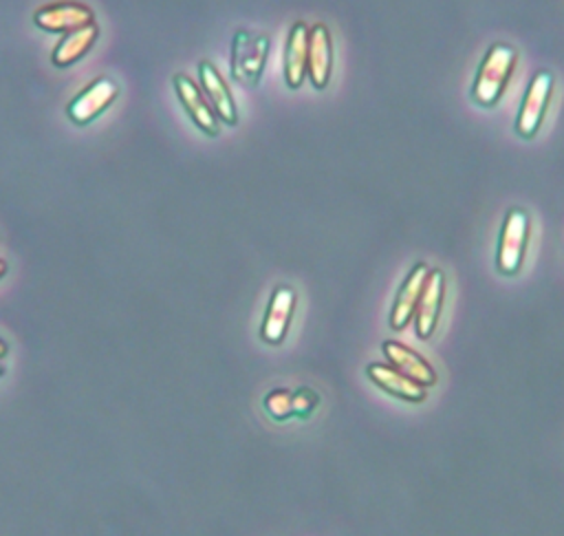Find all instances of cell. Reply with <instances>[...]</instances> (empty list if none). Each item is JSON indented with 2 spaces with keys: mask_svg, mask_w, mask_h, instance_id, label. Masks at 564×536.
<instances>
[{
  "mask_svg": "<svg viewBox=\"0 0 564 536\" xmlns=\"http://www.w3.org/2000/svg\"><path fill=\"white\" fill-rule=\"evenodd\" d=\"M516 66H518V49L507 42H494L478 64V71L471 84L474 101L485 108H494L502 99Z\"/></svg>",
  "mask_w": 564,
  "mask_h": 536,
  "instance_id": "cell-1",
  "label": "cell"
},
{
  "mask_svg": "<svg viewBox=\"0 0 564 536\" xmlns=\"http://www.w3.org/2000/svg\"><path fill=\"white\" fill-rule=\"evenodd\" d=\"M269 46L271 42L267 33L238 29L231 40V77L245 86H258L267 64Z\"/></svg>",
  "mask_w": 564,
  "mask_h": 536,
  "instance_id": "cell-2",
  "label": "cell"
},
{
  "mask_svg": "<svg viewBox=\"0 0 564 536\" xmlns=\"http://www.w3.org/2000/svg\"><path fill=\"white\" fill-rule=\"evenodd\" d=\"M531 234V218L524 210L511 207L502 221L498 251H496V267L505 276H516L522 269L527 245Z\"/></svg>",
  "mask_w": 564,
  "mask_h": 536,
  "instance_id": "cell-3",
  "label": "cell"
},
{
  "mask_svg": "<svg viewBox=\"0 0 564 536\" xmlns=\"http://www.w3.org/2000/svg\"><path fill=\"white\" fill-rule=\"evenodd\" d=\"M553 86H555V77L549 71L533 73L516 117V132L520 137L533 139L538 135L553 97Z\"/></svg>",
  "mask_w": 564,
  "mask_h": 536,
  "instance_id": "cell-4",
  "label": "cell"
},
{
  "mask_svg": "<svg viewBox=\"0 0 564 536\" xmlns=\"http://www.w3.org/2000/svg\"><path fill=\"white\" fill-rule=\"evenodd\" d=\"M117 95L119 84L112 77L99 75L68 101L66 117L77 126H86L95 121L117 99Z\"/></svg>",
  "mask_w": 564,
  "mask_h": 536,
  "instance_id": "cell-5",
  "label": "cell"
},
{
  "mask_svg": "<svg viewBox=\"0 0 564 536\" xmlns=\"http://www.w3.org/2000/svg\"><path fill=\"white\" fill-rule=\"evenodd\" d=\"M35 26L51 33H68L95 22V13L88 4L75 0H57L42 4L33 13Z\"/></svg>",
  "mask_w": 564,
  "mask_h": 536,
  "instance_id": "cell-6",
  "label": "cell"
},
{
  "mask_svg": "<svg viewBox=\"0 0 564 536\" xmlns=\"http://www.w3.org/2000/svg\"><path fill=\"white\" fill-rule=\"evenodd\" d=\"M172 86H174V93H176L181 106L185 108L187 117L194 121V126L198 130H203L205 135L216 137L220 132V121H218L214 108L209 106L203 88L185 73H176L172 77Z\"/></svg>",
  "mask_w": 564,
  "mask_h": 536,
  "instance_id": "cell-7",
  "label": "cell"
},
{
  "mask_svg": "<svg viewBox=\"0 0 564 536\" xmlns=\"http://www.w3.org/2000/svg\"><path fill=\"white\" fill-rule=\"evenodd\" d=\"M198 79H200L198 86L203 88L218 121H223L227 126H236L238 124V106L234 101V95H231L225 77L218 73V68L209 60L198 62Z\"/></svg>",
  "mask_w": 564,
  "mask_h": 536,
  "instance_id": "cell-8",
  "label": "cell"
},
{
  "mask_svg": "<svg viewBox=\"0 0 564 536\" xmlns=\"http://www.w3.org/2000/svg\"><path fill=\"white\" fill-rule=\"evenodd\" d=\"M443 298H445V276L441 269H430L421 298L414 309V329L421 340H427L434 333L438 324Z\"/></svg>",
  "mask_w": 564,
  "mask_h": 536,
  "instance_id": "cell-9",
  "label": "cell"
},
{
  "mask_svg": "<svg viewBox=\"0 0 564 536\" xmlns=\"http://www.w3.org/2000/svg\"><path fill=\"white\" fill-rule=\"evenodd\" d=\"M295 291L291 287H278L267 304L262 324H260V337L267 344H280L289 331L293 311H295Z\"/></svg>",
  "mask_w": 564,
  "mask_h": 536,
  "instance_id": "cell-10",
  "label": "cell"
},
{
  "mask_svg": "<svg viewBox=\"0 0 564 536\" xmlns=\"http://www.w3.org/2000/svg\"><path fill=\"white\" fill-rule=\"evenodd\" d=\"M381 349H383V355L390 362V366L394 371H399L401 375H405L408 379L416 382L423 388L436 384V371L432 368V364L423 355L412 351L410 346H405L397 340H386Z\"/></svg>",
  "mask_w": 564,
  "mask_h": 536,
  "instance_id": "cell-11",
  "label": "cell"
},
{
  "mask_svg": "<svg viewBox=\"0 0 564 536\" xmlns=\"http://www.w3.org/2000/svg\"><path fill=\"white\" fill-rule=\"evenodd\" d=\"M333 68V40L326 24L308 26V64L306 75L315 88H326Z\"/></svg>",
  "mask_w": 564,
  "mask_h": 536,
  "instance_id": "cell-12",
  "label": "cell"
},
{
  "mask_svg": "<svg viewBox=\"0 0 564 536\" xmlns=\"http://www.w3.org/2000/svg\"><path fill=\"white\" fill-rule=\"evenodd\" d=\"M427 274H430V267L425 262H416L408 271L405 280L401 282V289L397 291V298H394V304H392V311H390V326L394 331L405 329L410 324V320L414 318V309H416V302L421 298Z\"/></svg>",
  "mask_w": 564,
  "mask_h": 536,
  "instance_id": "cell-13",
  "label": "cell"
},
{
  "mask_svg": "<svg viewBox=\"0 0 564 536\" xmlns=\"http://www.w3.org/2000/svg\"><path fill=\"white\" fill-rule=\"evenodd\" d=\"M308 64V24L295 22L286 37L284 49V79L289 88H300L306 79Z\"/></svg>",
  "mask_w": 564,
  "mask_h": 536,
  "instance_id": "cell-14",
  "label": "cell"
},
{
  "mask_svg": "<svg viewBox=\"0 0 564 536\" xmlns=\"http://www.w3.org/2000/svg\"><path fill=\"white\" fill-rule=\"evenodd\" d=\"M97 35H99V26L95 22L64 33L51 51L53 64L59 68H66V66L79 62L93 49V44L97 42Z\"/></svg>",
  "mask_w": 564,
  "mask_h": 536,
  "instance_id": "cell-15",
  "label": "cell"
},
{
  "mask_svg": "<svg viewBox=\"0 0 564 536\" xmlns=\"http://www.w3.org/2000/svg\"><path fill=\"white\" fill-rule=\"evenodd\" d=\"M370 382L375 386H379L381 390L399 397V399H405V401H423L427 397L425 388L419 386L416 382L408 379L405 375H401L399 371H394L392 366L388 364H379V362H372L368 364L366 368Z\"/></svg>",
  "mask_w": 564,
  "mask_h": 536,
  "instance_id": "cell-16",
  "label": "cell"
},
{
  "mask_svg": "<svg viewBox=\"0 0 564 536\" xmlns=\"http://www.w3.org/2000/svg\"><path fill=\"white\" fill-rule=\"evenodd\" d=\"M264 408L267 412L282 421V419H289L293 415V393L286 390V388H275L271 390L267 397H264Z\"/></svg>",
  "mask_w": 564,
  "mask_h": 536,
  "instance_id": "cell-17",
  "label": "cell"
},
{
  "mask_svg": "<svg viewBox=\"0 0 564 536\" xmlns=\"http://www.w3.org/2000/svg\"><path fill=\"white\" fill-rule=\"evenodd\" d=\"M317 406V395L311 388H300L297 393H293V415L306 419Z\"/></svg>",
  "mask_w": 564,
  "mask_h": 536,
  "instance_id": "cell-18",
  "label": "cell"
},
{
  "mask_svg": "<svg viewBox=\"0 0 564 536\" xmlns=\"http://www.w3.org/2000/svg\"><path fill=\"white\" fill-rule=\"evenodd\" d=\"M7 353H9V344L0 337V360H4V357H7Z\"/></svg>",
  "mask_w": 564,
  "mask_h": 536,
  "instance_id": "cell-19",
  "label": "cell"
},
{
  "mask_svg": "<svg viewBox=\"0 0 564 536\" xmlns=\"http://www.w3.org/2000/svg\"><path fill=\"white\" fill-rule=\"evenodd\" d=\"M4 274H7V262L0 258V280L4 278Z\"/></svg>",
  "mask_w": 564,
  "mask_h": 536,
  "instance_id": "cell-20",
  "label": "cell"
},
{
  "mask_svg": "<svg viewBox=\"0 0 564 536\" xmlns=\"http://www.w3.org/2000/svg\"><path fill=\"white\" fill-rule=\"evenodd\" d=\"M4 375V366H2V360H0V377Z\"/></svg>",
  "mask_w": 564,
  "mask_h": 536,
  "instance_id": "cell-21",
  "label": "cell"
}]
</instances>
